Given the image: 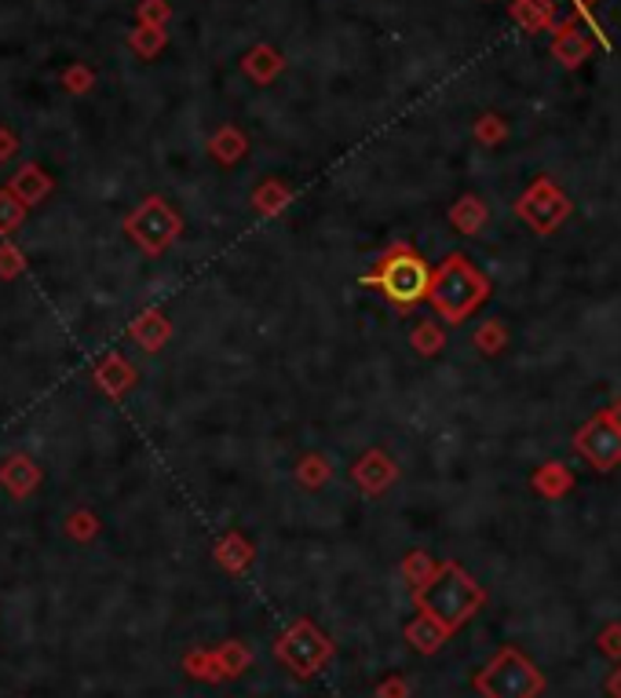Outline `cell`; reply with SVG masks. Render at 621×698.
I'll list each match as a JSON object with an SVG mask.
<instances>
[{
  "label": "cell",
  "mask_w": 621,
  "mask_h": 698,
  "mask_svg": "<svg viewBox=\"0 0 621 698\" xmlns=\"http://www.w3.org/2000/svg\"><path fill=\"white\" fill-rule=\"evenodd\" d=\"M377 698H410V687H406V680H384L377 687Z\"/></svg>",
  "instance_id": "15"
},
{
  "label": "cell",
  "mask_w": 621,
  "mask_h": 698,
  "mask_svg": "<svg viewBox=\"0 0 621 698\" xmlns=\"http://www.w3.org/2000/svg\"><path fill=\"white\" fill-rule=\"evenodd\" d=\"M355 479L369 490V494H377L380 487H388L391 479H395V465H391L384 454H369L366 461L355 468Z\"/></svg>",
  "instance_id": "9"
},
{
  "label": "cell",
  "mask_w": 621,
  "mask_h": 698,
  "mask_svg": "<svg viewBox=\"0 0 621 698\" xmlns=\"http://www.w3.org/2000/svg\"><path fill=\"white\" fill-rule=\"evenodd\" d=\"M216 662H220L223 676H238L242 670H249V662H253V654H249L245 643H223V648L216 651Z\"/></svg>",
  "instance_id": "11"
},
{
  "label": "cell",
  "mask_w": 621,
  "mask_h": 698,
  "mask_svg": "<svg viewBox=\"0 0 621 698\" xmlns=\"http://www.w3.org/2000/svg\"><path fill=\"white\" fill-rule=\"evenodd\" d=\"M486 293H490V282L483 278V271H479L472 260H464L461 253H453L435 271L428 300L446 322H464L468 314L486 300Z\"/></svg>",
  "instance_id": "3"
},
{
  "label": "cell",
  "mask_w": 621,
  "mask_h": 698,
  "mask_svg": "<svg viewBox=\"0 0 621 698\" xmlns=\"http://www.w3.org/2000/svg\"><path fill=\"white\" fill-rule=\"evenodd\" d=\"M483 698H538L544 691V673L516 648H501L475 676Z\"/></svg>",
  "instance_id": "4"
},
{
  "label": "cell",
  "mask_w": 621,
  "mask_h": 698,
  "mask_svg": "<svg viewBox=\"0 0 621 698\" xmlns=\"http://www.w3.org/2000/svg\"><path fill=\"white\" fill-rule=\"evenodd\" d=\"M483 604H486L483 585H479L472 574H464L457 563H442L439 571L432 574V582L417 588V607L424 615L439 618L450 632L461 629Z\"/></svg>",
  "instance_id": "1"
},
{
  "label": "cell",
  "mask_w": 621,
  "mask_h": 698,
  "mask_svg": "<svg viewBox=\"0 0 621 698\" xmlns=\"http://www.w3.org/2000/svg\"><path fill=\"white\" fill-rule=\"evenodd\" d=\"M300 479H303V483H319V479H330V465L322 468V461H314V457H311V461L300 468Z\"/></svg>",
  "instance_id": "16"
},
{
  "label": "cell",
  "mask_w": 621,
  "mask_h": 698,
  "mask_svg": "<svg viewBox=\"0 0 621 698\" xmlns=\"http://www.w3.org/2000/svg\"><path fill=\"white\" fill-rule=\"evenodd\" d=\"M435 571H439V567H435V563L428 560V552H410L406 563H402V577L410 582V588L428 585Z\"/></svg>",
  "instance_id": "10"
},
{
  "label": "cell",
  "mask_w": 621,
  "mask_h": 698,
  "mask_svg": "<svg viewBox=\"0 0 621 698\" xmlns=\"http://www.w3.org/2000/svg\"><path fill=\"white\" fill-rule=\"evenodd\" d=\"M446 640H450V629H446L439 618L424 615V610L406 626V643L421 654H435Z\"/></svg>",
  "instance_id": "8"
},
{
  "label": "cell",
  "mask_w": 621,
  "mask_h": 698,
  "mask_svg": "<svg viewBox=\"0 0 621 698\" xmlns=\"http://www.w3.org/2000/svg\"><path fill=\"white\" fill-rule=\"evenodd\" d=\"M607 691L614 695V698H621V670H618V673H614V676H610V680H607Z\"/></svg>",
  "instance_id": "17"
},
{
  "label": "cell",
  "mask_w": 621,
  "mask_h": 698,
  "mask_svg": "<svg viewBox=\"0 0 621 698\" xmlns=\"http://www.w3.org/2000/svg\"><path fill=\"white\" fill-rule=\"evenodd\" d=\"M176 216H172L165 205L161 202H147V209L136 216L133 220V231H136V238L139 242H143L147 249H165L169 242H172V234H176Z\"/></svg>",
  "instance_id": "7"
},
{
  "label": "cell",
  "mask_w": 621,
  "mask_h": 698,
  "mask_svg": "<svg viewBox=\"0 0 621 698\" xmlns=\"http://www.w3.org/2000/svg\"><path fill=\"white\" fill-rule=\"evenodd\" d=\"M187 670L194 676H202V680H223V670H220V662H216V651L212 654H187Z\"/></svg>",
  "instance_id": "13"
},
{
  "label": "cell",
  "mask_w": 621,
  "mask_h": 698,
  "mask_svg": "<svg viewBox=\"0 0 621 698\" xmlns=\"http://www.w3.org/2000/svg\"><path fill=\"white\" fill-rule=\"evenodd\" d=\"M432 278H435V271L428 267V260H424L421 253H413V249H406V245H395L391 253H384L377 260V271L373 275H366L363 282L384 293L395 308L410 311V308H417L421 300H428Z\"/></svg>",
  "instance_id": "2"
},
{
  "label": "cell",
  "mask_w": 621,
  "mask_h": 698,
  "mask_svg": "<svg viewBox=\"0 0 621 698\" xmlns=\"http://www.w3.org/2000/svg\"><path fill=\"white\" fill-rule=\"evenodd\" d=\"M330 654H333V643L325 640L311 621H297V626L278 640V659L297 676H314L330 662Z\"/></svg>",
  "instance_id": "5"
},
{
  "label": "cell",
  "mask_w": 621,
  "mask_h": 698,
  "mask_svg": "<svg viewBox=\"0 0 621 698\" xmlns=\"http://www.w3.org/2000/svg\"><path fill=\"white\" fill-rule=\"evenodd\" d=\"M607 417H610V421H614V424H618V428H621V402H618V407H614V410H607Z\"/></svg>",
  "instance_id": "18"
},
{
  "label": "cell",
  "mask_w": 621,
  "mask_h": 698,
  "mask_svg": "<svg viewBox=\"0 0 621 698\" xmlns=\"http://www.w3.org/2000/svg\"><path fill=\"white\" fill-rule=\"evenodd\" d=\"M599 651H603L607 659H621V626H607L599 632Z\"/></svg>",
  "instance_id": "14"
},
{
  "label": "cell",
  "mask_w": 621,
  "mask_h": 698,
  "mask_svg": "<svg viewBox=\"0 0 621 698\" xmlns=\"http://www.w3.org/2000/svg\"><path fill=\"white\" fill-rule=\"evenodd\" d=\"M577 450H582V457H588V465H596L599 472H610L614 465H621V428L603 413V417L588 421L585 428L577 432Z\"/></svg>",
  "instance_id": "6"
},
{
  "label": "cell",
  "mask_w": 621,
  "mask_h": 698,
  "mask_svg": "<svg viewBox=\"0 0 621 698\" xmlns=\"http://www.w3.org/2000/svg\"><path fill=\"white\" fill-rule=\"evenodd\" d=\"M249 556H253V549H249L238 534H231V538L220 545V563L227 567V571H242V567L249 563Z\"/></svg>",
  "instance_id": "12"
}]
</instances>
